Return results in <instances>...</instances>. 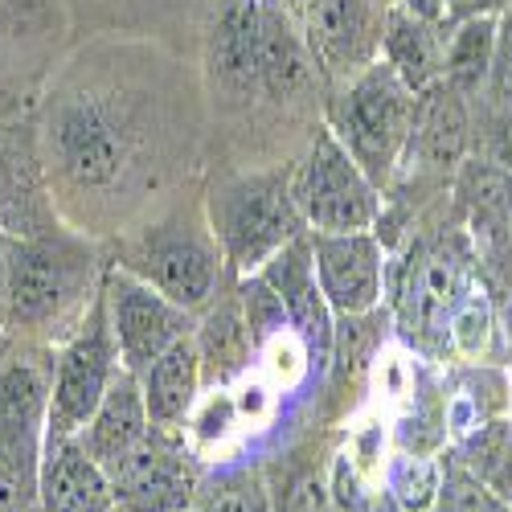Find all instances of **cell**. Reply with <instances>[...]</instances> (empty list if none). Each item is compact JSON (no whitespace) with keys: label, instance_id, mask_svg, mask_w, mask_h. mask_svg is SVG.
<instances>
[{"label":"cell","instance_id":"obj_1","mask_svg":"<svg viewBox=\"0 0 512 512\" xmlns=\"http://www.w3.org/2000/svg\"><path fill=\"white\" fill-rule=\"evenodd\" d=\"M95 254L66 234H13L9 242V328L54 332L82 324L99 300Z\"/></svg>","mask_w":512,"mask_h":512},{"label":"cell","instance_id":"obj_2","mask_svg":"<svg viewBox=\"0 0 512 512\" xmlns=\"http://www.w3.org/2000/svg\"><path fill=\"white\" fill-rule=\"evenodd\" d=\"M54 361L37 349L0 357V512H41V451Z\"/></svg>","mask_w":512,"mask_h":512},{"label":"cell","instance_id":"obj_3","mask_svg":"<svg viewBox=\"0 0 512 512\" xmlns=\"http://www.w3.org/2000/svg\"><path fill=\"white\" fill-rule=\"evenodd\" d=\"M209 230L222 259L242 279L259 275L275 254L304 234V213L295 205V173H254L222 181L209 193Z\"/></svg>","mask_w":512,"mask_h":512},{"label":"cell","instance_id":"obj_4","mask_svg":"<svg viewBox=\"0 0 512 512\" xmlns=\"http://www.w3.org/2000/svg\"><path fill=\"white\" fill-rule=\"evenodd\" d=\"M414 103L418 95L381 58L365 66L357 78H349L345 91L332 99L328 127L353 152V160L365 168L373 185H381L402 164L410 123H414Z\"/></svg>","mask_w":512,"mask_h":512},{"label":"cell","instance_id":"obj_5","mask_svg":"<svg viewBox=\"0 0 512 512\" xmlns=\"http://www.w3.org/2000/svg\"><path fill=\"white\" fill-rule=\"evenodd\" d=\"M295 205L312 234H357L381 222V193L353 152L336 140L332 127H320L308 160L295 173Z\"/></svg>","mask_w":512,"mask_h":512},{"label":"cell","instance_id":"obj_6","mask_svg":"<svg viewBox=\"0 0 512 512\" xmlns=\"http://www.w3.org/2000/svg\"><path fill=\"white\" fill-rule=\"evenodd\" d=\"M119 369H123L119 365V345H115V332H111V320H107V300L99 291V300L91 304L87 316H82V324L70 332L66 349L54 361L46 435L74 439L82 426L95 418V410L107 398Z\"/></svg>","mask_w":512,"mask_h":512},{"label":"cell","instance_id":"obj_7","mask_svg":"<svg viewBox=\"0 0 512 512\" xmlns=\"http://www.w3.org/2000/svg\"><path fill=\"white\" fill-rule=\"evenodd\" d=\"M222 246L205 230L189 222H164L156 230H144L132 246L123 250V263L132 275L164 291L185 312H201L213 304L222 283Z\"/></svg>","mask_w":512,"mask_h":512},{"label":"cell","instance_id":"obj_8","mask_svg":"<svg viewBox=\"0 0 512 512\" xmlns=\"http://www.w3.org/2000/svg\"><path fill=\"white\" fill-rule=\"evenodd\" d=\"M103 300H107V320L119 345V365L127 373H144L168 345H177L181 336L193 332V312L173 304L164 291L144 283L127 267H111L103 279Z\"/></svg>","mask_w":512,"mask_h":512},{"label":"cell","instance_id":"obj_9","mask_svg":"<svg viewBox=\"0 0 512 512\" xmlns=\"http://www.w3.org/2000/svg\"><path fill=\"white\" fill-rule=\"evenodd\" d=\"M381 0H308L300 9V29L320 74L349 82L365 66L381 58V33H386Z\"/></svg>","mask_w":512,"mask_h":512},{"label":"cell","instance_id":"obj_10","mask_svg":"<svg viewBox=\"0 0 512 512\" xmlns=\"http://www.w3.org/2000/svg\"><path fill=\"white\" fill-rule=\"evenodd\" d=\"M50 144L54 164L82 189L115 185L127 168V152H132V140H127L119 119L95 99L62 103L50 123Z\"/></svg>","mask_w":512,"mask_h":512},{"label":"cell","instance_id":"obj_11","mask_svg":"<svg viewBox=\"0 0 512 512\" xmlns=\"http://www.w3.org/2000/svg\"><path fill=\"white\" fill-rule=\"evenodd\" d=\"M467 295H472V287H467L463 250L443 246V242L414 246L402 267V287H398V320L406 336L435 340L451 332V320Z\"/></svg>","mask_w":512,"mask_h":512},{"label":"cell","instance_id":"obj_12","mask_svg":"<svg viewBox=\"0 0 512 512\" xmlns=\"http://www.w3.org/2000/svg\"><path fill=\"white\" fill-rule=\"evenodd\" d=\"M316 283L336 316H369L381 304L386 283V246L373 230L357 234H312Z\"/></svg>","mask_w":512,"mask_h":512},{"label":"cell","instance_id":"obj_13","mask_svg":"<svg viewBox=\"0 0 512 512\" xmlns=\"http://www.w3.org/2000/svg\"><path fill=\"white\" fill-rule=\"evenodd\" d=\"M259 275L275 287V295L283 300L291 328L300 332L304 349H308V361H312L316 369H328V365H332V349H336V328H332V316H336V312L328 308L324 291H320V283H316L312 238H308V234L291 238Z\"/></svg>","mask_w":512,"mask_h":512},{"label":"cell","instance_id":"obj_14","mask_svg":"<svg viewBox=\"0 0 512 512\" xmlns=\"http://www.w3.org/2000/svg\"><path fill=\"white\" fill-rule=\"evenodd\" d=\"M111 492L119 512H189L197 476L177 447L152 431L119 467H111Z\"/></svg>","mask_w":512,"mask_h":512},{"label":"cell","instance_id":"obj_15","mask_svg":"<svg viewBox=\"0 0 512 512\" xmlns=\"http://www.w3.org/2000/svg\"><path fill=\"white\" fill-rule=\"evenodd\" d=\"M41 512H119L111 476L78 439L46 435L41 451Z\"/></svg>","mask_w":512,"mask_h":512},{"label":"cell","instance_id":"obj_16","mask_svg":"<svg viewBox=\"0 0 512 512\" xmlns=\"http://www.w3.org/2000/svg\"><path fill=\"white\" fill-rule=\"evenodd\" d=\"M152 431H156V426L148 418V402H144V390H140V377L119 369V377L111 381V390L99 402L95 418L82 426L74 439L82 443V451H87L103 467V472H111V467H119Z\"/></svg>","mask_w":512,"mask_h":512},{"label":"cell","instance_id":"obj_17","mask_svg":"<svg viewBox=\"0 0 512 512\" xmlns=\"http://www.w3.org/2000/svg\"><path fill=\"white\" fill-rule=\"evenodd\" d=\"M316 62L300 21L283 0H259V87L271 99H291L312 87Z\"/></svg>","mask_w":512,"mask_h":512},{"label":"cell","instance_id":"obj_18","mask_svg":"<svg viewBox=\"0 0 512 512\" xmlns=\"http://www.w3.org/2000/svg\"><path fill=\"white\" fill-rule=\"evenodd\" d=\"M467 107L463 95L451 87L447 78H439L435 87L418 91L414 103V123H410V140H406V156L422 168H455L467 152Z\"/></svg>","mask_w":512,"mask_h":512},{"label":"cell","instance_id":"obj_19","mask_svg":"<svg viewBox=\"0 0 512 512\" xmlns=\"http://www.w3.org/2000/svg\"><path fill=\"white\" fill-rule=\"evenodd\" d=\"M201 349L197 336H181L177 345H168L144 373H140V390L148 402V418L156 431H173L177 422H185L197 406V390H201Z\"/></svg>","mask_w":512,"mask_h":512},{"label":"cell","instance_id":"obj_20","mask_svg":"<svg viewBox=\"0 0 512 512\" xmlns=\"http://www.w3.org/2000/svg\"><path fill=\"white\" fill-rule=\"evenodd\" d=\"M381 62H390L398 70V78L418 95L443 78L447 41L439 37V25L418 21L402 5H390L386 9V33H381Z\"/></svg>","mask_w":512,"mask_h":512},{"label":"cell","instance_id":"obj_21","mask_svg":"<svg viewBox=\"0 0 512 512\" xmlns=\"http://www.w3.org/2000/svg\"><path fill=\"white\" fill-rule=\"evenodd\" d=\"M459 197L467 209L472 234L500 254L512 246V173L496 160H472L459 168Z\"/></svg>","mask_w":512,"mask_h":512},{"label":"cell","instance_id":"obj_22","mask_svg":"<svg viewBox=\"0 0 512 512\" xmlns=\"http://www.w3.org/2000/svg\"><path fill=\"white\" fill-rule=\"evenodd\" d=\"M213 70L230 91L259 87V0H238L213 29Z\"/></svg>","mask_w":512,"mask_h":512},{"label":"cell","instance_id":"obj_23","mask_svg":"<svg viewBox=\"0 0 512 512\" xmlns=\"http://www.w3.org/2000/svg\"><path fill=\"white\" fill-rule=\"evenodd\" d=\"M197 349H201V369L209 381H230L250 361V353L259 345H254V336H250L242 300L222 304L205 316V324L197 332Z\"/></svg>","mask_w":512,"mask_h":512},{"label":"cell","instance_id":"obj_24","mask_svg":"<svg viewBox=\"0 0 512 512\" xmlns=\"http://www.w3.org/2000/svg\"><path fill=\"white\" fill-rule=\"evenodd\" d=\"M496 25L500 17L480 13L459 21V29L447 41V62H443V78L459 95L480 91L484 82L492 78V58H496Z\"/></svg>","mask_w":512,"mask_h":512},{"label":"cell","instance_id":"obj_25","mask_svg":"<svg viewBox=\"0 0 512 512\" xmlns=\"http://www.w3.org/2000/svg\"><path fill=\"white\" fill-rule=\"evenodd\" d=\"M197 512H275V508L263 476L254 467H234V472H222L218 480L201 488Z\"/></svg>","mask_w":512,"mask_h":512},{"label":"cell","instance_id":"obj_26","mask_svg":"<svg viewBox=\"0 0 512 512\" xmlns=\"http://www.w3.org/2000/svg\"><path fill=\"white\" fill-rule=\"evenodd\" d=\"M439 467L431 459H418V455H402L390 472V492L402 504V512H431L439 500Z\"/></svg>","mask_w":512,"mask_h":512},{"label":"cell","instance_id":"obj_27","mask_svg":"<svg viewBox=\"0 0 512 512\" xmlns=\"http://www.w3.org/2000/svg\"><path fill=\"white\" fill-rule=\"evenodd\" d=\"M512 459V422H480L463 443V472L480 476L484 484Z\"/></svg>","mask_w":512,"mask_h":512},{"label":"cell","instance_id":"obj_28","mask_svg":"<svg viewBox=\"0 0 512 512\" xmlns=\"http://www.w3.org/2000/svg\"><path fill=\"white\" fill-rule=\"evenodd\" d=\"M435 512H512V504L500 500L480 476H472V472H463L459 467V472L443 476Z\"/></svg>","mask_w":512,"mask_h":512},{"label":"cell","instance_id":"obj_29","mask_svg":"<svg viewBox=\"0 0 512 512\" xmlns=\"http://www.w3.org/2000/svg\"><path fill=\"white\" fill-rule=\"evenodd\" d=\"M332 512H402L394 492H369L361 488L353 463L340 459L332 472Z\"/></svg>","mask_w":512,"mask_h":512},{"label":"cell","instance_id":"obj_30","mask_svg":"<svg viewBox=\"0 0 512 512\" xmlns=\"http://www.w3.org/2000/svg\"><path fill=\"white\" fill-rule=\"evenodd\" d=\"M279 512H332V488L316 472L291 476Z\"/></svg>","mask_w":512,"mask_h":512},{"label":"cell","instance_id":"obj_31","mask_svg":"<svg viewBox=\"0 0 512 512\" xmlns=\"http://www.w3.org/2000/svg\"><path fill=\"white\" fill-rule=\"evenodd\" d=\"M488 82H492L496 99L512 103V0L500 13V25H496V58H492V78Z\"/></svg>","mask_w":512,"mask_h":512},{"label":"cell","instance_id":"obj_32","mask_svg":"<svg viewBox=\"0 0 512 512\" xmlns=\"http://www.w3.org/2000/svg\"><path fill=\"white\" fill-rule=\"evenodd\" d=\"M9 242L13 234L0 230V332L9 328Z\"/></svg>","mask_w":512,"mask_h":512},{"label":"cell","instance_id":"obj_33","mask_svg":"<svg viewBox=\"0 0 512 512\" xmlns=\"http://www.w3.org/2000/svg\"><path fill=\"white\" fill-rule=\"evenodd\" d=\"M406 13H414L418 21H431V25H443L447 21V0H398Z\"/></svg>","mask_w":512,"mask_h":512},{"label":"cell","instance_id":"obj_34","mask_svg":"<svg viewBox=\"0 0 512 512\" xmlns=\"http://www.w3.org/2000/svg\"><path fill=\"white\" fill-rule=\"evenodd\" d=\"M500 0H447V17L451 21H467V17H480V13H492Z\"/></svg>","mask_w":512,"mask_h":512},{"label":"cell","instance_id":"obj_35","mask_svg":"<svg viewBox=\"0 0 512 512\" xmlns=\"http://www.w3.org/2000/svg\"><path fill=\"white\" fill-rule=\"evenodd\" d=\"M496 164L512 173V115L500 123V132H496Z\"/></svg>","mask_w":512,"mask_h":512},{"label":"cell","instance_id":"obj_36","mask_svg":"<svg viewBox=\"0 0 512 512\" xmlns=\"http://www.w3.org/2000/svg\"><path fill=\"white\" fill-rule=\"evenodd\" d=\"M488 488H492L500 500H508V504H512V459H508V463L500 467V472L488 480Z\"/></svg>","mask_w":512,"mask_h":512},{"label":"cell","instance_id":"obj_37","mask_svg":"<svg viewBox=\"0 0 512 512\" xmlns=\"http://www.w3.org/2000/svg\"><path fill=\"white\" fill-rule=\"evenodd\" d=\"M283 5H287V9L295 13V9H304V5H308V0H283Z\"/></svg>","mask_w":512,"mask_h":512}]
</instances>
